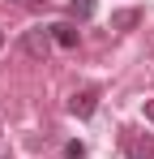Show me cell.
<instances>
[{"mask_svg": "<svg viewBox=\"0 0 154 159\" xmlns=\"http://www.w3.org/2000/svg\"><path fill=\"white\" fill-rule=\"evenodd\" d=\"M120 142H124L128 159H154V138H146V133L124 129V133H120Z\"/></svg>", "mask_w": 154, "mask_h": 159, "instance_id": "cell-2", "label": "cell"}, {"mask_svg": "<svg viewBox=\"0 0 154 159\" xmlns=\"http://www.w3.org/2000/svg\"><path fill=\"white\" fill-rule=\"evenodd\" d=\"M0 48H4V34H0Z\"/></svg>", "mask_w": 154, "mask_h": 159, "instance_id": "cell-10", "label": "cell"}, {"mask_svg": "<svg viewBox=\"0 0 154 159\" xmlns=\"http://www.w3.org/2000/svg\"><path fill=\"white\" fill-rule=\"evenodd\" d=\"M51 30V43H60V48H77V39H81V30L73 26V22H56V26H47Z\"/></svg>", "mask_w": 154, "mask_h": 159, "instance_id": "cell-4", "label": "cell"}, {"mask_svg": "<svg viewBox=\"0 0 154 159\" xmlns=\"http://www.w3.org/2000/svg\"><path fill=\"white\" fill-rule=\"evenodd\" d=\"M22 4H30V9H39V4H47V0H22Z\"/></svg>", "mask_w": 154, "mask_h": 159, "instance_id": "cell-9", "label": "cell"}, {"mask_svg": "<svg viewBox=\"0 0 154 159\" xmlns=\"http://www.w3.org/2000/svg\"><path fill=\"white\" fill-rule=\"evenodd\" d=\"M64 155H69V159H81V155H86V146H81V142H69V146H64Z\"/></svg>", "mask_w": 154, "mask_h": 159, "instance_id": "cell-7", "label": "cell"}, {"mask_svg": "<svg viewBox=\"0 0 154 159\" xmlns=\"http://www.w3.org/2000/svg\"><path fill=\"white\" fill-rule=\"evenodd\" d=\"M22 48H26V56H34V60H47V52H51V30H43V26L26 30V34H22Z\"/></svg>", "mask_w": 154, "mask_h": 159, "instance_id": "cell-1", "label": "cell"}, {"mask_svg": "<svg viewBox=\"0 0 154 159\" xmlns=\"http://www.w3.org/2000/svg\"><path fill=\"white\" fill-rule=\"evenodd\" d=\"M137 22H141L137 9H120V13H111V30H133Z\"/></svg>", "mask_w": 154, "mask_h": 159, "instance_id": "cell-5", "label": "cell"}, {"mask_svg": "<svg viewBox=\"0 0 154 159\" xmlns=\"http://www.w3.org/2000/svg\"><path fill=\"white\" fill-rule=\"evenodd\" d=\"M94 107H99V90H77L73 99H69V112L81 116V120H86V116H94Z\"/></svg>", "mask_w": 154, "mask_h": 159, "instance_id": "cell-3", "label": "cell"}, {"mask_svg": "<svg viewBox=\"0 0 154 159\" xmlns=\"http://www.w3.org/2000/svg\"><path fill=\"white\" fill-rule=\"evenodd\" d=\"M146 120H154V99H146Z\"/></svg>", "mask_w": 154, "mask_h": 159, "instance_id": "cell-8", "label": "cell"}, {"mask_svg": "<svg viewBox=\"0 0 154 159\" xmlns=\"http://www.w3.org/2000/svg\"><path fill=\"white\" fill-rule=\"evenodd\" d=\"M69 17L73 22H90L94 17V0H69Z\"/></svg>", "mask_w": 154, "mask_h": 159, "instance_id": "cell-6", "label": "cell"}]
</instances>
